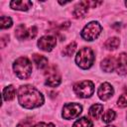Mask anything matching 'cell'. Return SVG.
Listing matches in <instances>:
<instances>
[{
    "label": "cell",
    "mask_w": 127,
    "mask_h": 127,
    "mask_svg": "<svg viewBox=\"0 0 127 127\" xmlns=\"http://www.w3.org/2000/svg\"><path fill=\"white\" fill-rule=\"evenodd\" d=\"M18 102L24 108H37L44 103V96L40 90L30 84L21 85L18 89Z\"/></svg>",
    "instance_id": "1"
},
{
    "label": "cell",
    "mask_w": 127,
    "mask_h": 127,
    "mask_svg": "<svg viewBox=\"0 0 127 127\" xmlns=\"http://www.w3.org/2000/svg\"><path fill=\"white\" fill-rule=\"evenodd\" d=\"M13 69L17 77L20 79H26L32 73V64L26 57H21L14 62Z\"/></svg>",
    "instance_id": "2"
},
{
    "label": "cell",
    "mask_w": 127,
    "mask_h": 127,
    "mask_svg": "<svg viewBox=\"0 0 127 127\" xmlns=\"http://www.w3.org/2000/svg\"><path fill=\"white\" fill-rule=\"evenodd\" d=\"M94 59L93 51L88 47H84L77 52L75 56V63L80 68L87 69L93 64Z\"/></svg>",
    "instance_id": "3"
},
{
    "label": "cell",
    "mask_w": 127,
    "mask_h": 127,
    "mask_svg": "<svg viewBox=\"0 0 127 127\" xmlns=\"http://www.w3.org/2000/svg\"><path fill=\"white\" fill-rule=\"evenodd\" d=\"M101 30H102V28H101L100 24L98 22L92 21L83 27L80 35H81L82 39H84L85 41H93L98 38V36L101 33Z\"/></svg>",
    "instance_id": "4"
},
{
    "label": "cell",
    "mask_w": 127,
    "mask_h": 127,
    "mask_svg": "<svg viewBox=\"0 0 127 127\" xmlns=\"http://www.w3.org/2000/svg\"><path fill=\"white\" fill-rule=\"evenodd\" d=\"M73 91L78 97L88 98L94 92V84L90 80H82L73 85Z\"/></svg>",
    "instance_id": "5"
},
{
    "label": "cell",
    "mask_w": 127,
    "mask_h": 127,
    "mask_svg": "<svg viewBox=\"0 0 127 127\" xmlns=\"http://www.w3.org/2000/svg\"><path fill=\"white\" fill-rule=\"evenodd\" d=\"M81 111H82V106L80 104H78V103H66L65 105H64L62 116H63V118H64L66 120L74 119L77 116H79Z\"/></svg>",
    "instance_id": "6"
},
{
    "label": "cell",
    "mask_w": 127,
    "mask_h": 127,
    "mask_svg": "<svg viewBox=\"0 0 127 127\" xmlns=\"http://www.w3.org/2000/svg\"><path fill=\"white\" fill-rule=\"evenodd\" d=\"M45 76H46V81L45 83L51 87H56L58 85H60V83L62 82V77L61 74L59 73L58 69L55 66H51L49 67L46 71H45Z\"/></svg>",
    "instance_id": "7"
},
{
    "label": "cell",
    "mask_w": 127,
    "mask_h": 127,
    "mask_svg": "<svg viewBox=\"0 0 127 127\" xmlns=\"http://www.w3.org/2000/svg\"><path fill=\"white\" fill-rule=\"evenodd\" d=\"M57 45V39L54 36L46 35L40 38L38 41V47L45 52H51Z\"/></svg>",
    "instance_id": "8"
},
{
    "label": "cell",
    "mask_w": 127,
    "mask_h": 127,
    "mask_svg": "<svg viewBox=\"0 0 127 127\" xmlns=\"http://www.w3.org/2000/svg\"><path fill=\"white\" fill-rule=\"evenodd\" d=\"M114 93V89L112 87V85L108 82H103L100 84V86L98 87L97 89V95L98 97L105 101V100H108Z\"/></svg>",
    "instance_id": "9"
},
{
    "label": "cell",
    "mask_w": 127,
    "mask_h": 127,
    "mask_svg": "<svg viewBox=\"0 0 127 127\" xmlns=\"http://www.w3.org/2000/svg\"><path fill=\"white\" fill-rule=\"evenodd\" d=\"M89 1H80L79 3H77L74 6V9L72 11V14L74 16V18H83L89 8Z\"/></svg>",
    "instance_id": "10"
},
{
    "label": "cell",
    "mask_w": 127,
    "mask_h": 127,
    "mask_svg": "<svg viewBox=\"0 0 127 127\" xmlns=\"http://www.w3.org/2000/svg\"><path fill=\"white\" fill-rule=\"evenodd\" d=\"M117 65V60L114 57H107L101 62V68L105 72H111L114 69H116Z\"/></svg>",
    "instance_id": "11"
},
{
    "label": "cell",
    "mask_w": 127,
    "mask_h": 127,
    "mask_svg": "<svg viewBox=\"0 0 127 127\" xmlns=\"http://www.w3.org/2000/svg\"><path fill=\"white\" fill-rule=\"evenodd\" d=\"M116 70L118 74L124 75L127 73V55L125 53H121L117 59Z\"/></svg>",
    "instance_id": "12"
},
{
    "label": "cell",
    "mask_w": 127,
    "mask_h": 127,
    "mask_svg": "<svg viewBox=\"0 0 127 127\" xmlns=\"http://www.w3.org/2000/svg\"><path fill=\"white\" fill-rule=\"evenodd\" d=\"M10 7L14 10L27 11L32 7V2L28 0H14L10 2Z\"/></svg>",
    "instance_id": "13"
},
{
    "label": "cell",
    "mask_w": 127,
    "mask_h": 127,
    "mask_svg": "<svg viewBox=\"0 0 127 127\" xmlns=\"http://www.w3.org/2000/svg\"><path fill=\"white\" fill-rule=\"evenodd\" d=\"M88 114L93 119H98L101 115H103V105L99 103H95L90 106Z\"/></svg>",
    "instance_id": "14"
},
{
    "label": "cell",
    "mask_w": 127,
    "mask_h": 127,
    "mask_svg": "<svg viewBox=\"0 0 127 127\" xmlns=\"http://www.w3.org/2000/svg\"><path fill=\"white\" fill-rule=\"evenodd\" d=\"M15 35L19 40L29 39V29H27L24 24H20L17 26L15 30Z\"/></svg>",
    "instance_id": "15"
},
{
    "label": "cell",
    "mask_w": 127,
    "mask_h": 127,
    "mask_svg": "<svg viewBox=\"0 0 127 127\" xmlns=\"http://www.w3.org/2000/svg\"><path fill=\"white\" fill-rule=\"evenodd\" d=\"M33 61L36 66L40 69H43L48 66V59L42 55H38V54L33 55Z\"/></svg>",
    "instance_id": "16"
},
{
    "label": "cell",
    "mask_w": 127,
    "mask_h": 127,
    "mask_svg": "<svg viewBox=\"0 0 127 127\" xmlns=\"http://www.w3.org/2000/svg\"><path fill=\"white\" fill-rule=\"evenodd\" d=\"M16 95V90L13 85H8L3 89V99L5 101H10L14 99Z\"/></svg>",
    "instance_id": "17"
},
{
    "label": "cell",
    "mask_w": 127,
    "mask_h": 127,
    "mask_svg": "<svg viewBox=\"0 0 127 127\" xmlns=\"http://www.w3.org/2000/svg\"><path fill=\"white\" fill-rule=\"evenodd\" d=\"M120 44V41L118 38L116 37H112V38H109L105 43H104V48L108 51H114L118 48Z\"/></svg>",
    "instance_id": "18"
},
{
    "label": "cell",
    "mask_w": 127,
    "mask_h": 127,
    "mask_svg": "<svg viewBox=\"0 0 127 127\" xmlns=\"http://www.w3.org/2000/svg\"><path fill=\"white\" fill-rule=\"evenodd\" d=\"M72 127H93V123L86 117H81L73 123Z\"/></svg>",
    "instance_id": "19"
},
{
    "label": "cell",
    "mask_w": 127,
    "mask_h": 127,
    "mask_svg": "<svg viewBox=\"0 0 127 127\" xmlns=\"http://www.w3.org/2000/svg\"><path fill=\"white\" fill-rule=\"evenodd\" d=\"M116 117V113L114 110L112 109H108L107 111H105V113L102 115V121L104 123H110L111 121H113Z\"/></svg>",
    "instance_id": "20"
},
{
    "label": "cell",
    "mask_w": 127,
    "mask_h": 127,
    "mask_svg": "<svg viewBox=\"0 0 127 127\" xmlns=\"http://www.w3.org/2000/svg\"><path fill=\"white\" fill-rule=\"evenodd\" d=\"M13 24V21L8 16H1L0 17V28L1 29H7L10 28Z\"/></svg>",
    "instance_id": "21"
},
{
    "label": "cell",
    "mask_w": 127,
    "mask_h": 127,
    "mask_svg": "<svg viewBox=\"0 0 127 127\" xmlns=\"http://www.w3.org/2000/svg\"><path fill=\"white\" fill-rule=\"evenodd\" d=\"M76 50V43L75 42H71L70 44H68L64 50H63V54L66 57H69L71 56Z\"/></svg>",
    "instance_id": "22"
},
{
    "label": "cell",
    "mask_w": 127,
    "mask_h": 127,
    "mask_svg": "<svg viewBox=\"0 0 127 127\" xmlns=\"http://www.w3.org/2000/svg\"><path fill=\"white\" fill-rule=\"evenodd\" d=\"M117 105L121 108L127 107V92H124L123 94L120 95V97L117 100Z\"/></svg>",
    "instance_id": "23"
},
{
    "label": "cell",
    "mask_w": 127,
    "mask_h": 127,
    "mask_svg": "<svg viewBox=\"0 0 127 127\" xmlns=\"http://www.w3.org/2000/svg\"><path fill=\"white\" fill-rule=\"evenodd\" d=\"M32 118H26L23 121H21L17 127H32Z\"/></svg>",
    "instance_id": "24"
},
{
    "label": "cell",
    "mask_w": 127,
    "mask_h": 127,
    "mask_svg": "<svg viewBox=\"0 0 127 127\" xmlns=\"http://www.w3.org/2000/svg\"><path fill=\"white\" fill-rule=\"evenodd\" d=\"M37 32H38V30L35 26H32L31 28H29V39L35 38L36 35H37Z\"/></svg>",
    "instance_id": "25"
},
{
    "label": "cell",
    "mask_w": 127,
    "mask_h": 127,
    "mask_svg": "<svg viewBox=\"0 0 127 127\" xmlns=\"http://www.w3.org/2000/svg\"><path fill=\"white\" fill-rule=\"evenodd\" d=\"M32 127H55V125L53 123H45V122H41V123H38Z\"/></svg>",
    "instance_id": "26"
},
{
    "label": "cell",
    "mask_w": 127,
    "mask_h": 127,
    "mask_svg": "<svg viewBox=\"0 0 127 127\" xmlns=\"http://www.w3.org/2000/svg\"><path fill=\"white\" fill-rule=\"evenodd\" d=\"M6 39H9V37L8 36H2L1 37V40H0V42H1V47L2 48H4L5 47V42H6Z\"/></svg>",
    "instance_id": "27"
},
{
    "label": "cell",
    "mask_w": 127,
    "mask_h": 127,
    "mask_svg": "<svg viewBox=\"0 0 127 127\" xmlns=\"http://www.w3.org/2000/svg\"><path fill=\"white\" fill-rule=\"evenodd\" d=\"M106 127H114V126H110V125H109V126H106Z\"/></svg>",
    "instance_id": "28"
},
{
    "label": "cell",
    "mask_w": 127,
    "mask_h": 127,
    "mask_svg": "<svg viewBox=\"0 0 127 127\" xmlns=\"http://www.w3.org/2000/svg\"><path fill=\"white\" fill-rule=\"evenodd\" d=\"M125 5H126V6H127V1H126V2H125Z\"/></svg>",
    "instance_id": "29"
},
{
    "label": "cell",
    "mask_w": 127,
    "mask_h": 127,
    "mask_svg": "<svg viewBox=\"0 0 127 127\" xmlns=\"http://www.w3.org/2000/svg\"><path fill=\"white\" fill-rule=\"evenodd\" d=\"M126 117H127V116H126Z\"/></svg>",
    "instance_id": "30"
}]
</instances>
